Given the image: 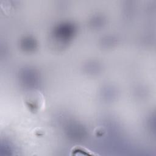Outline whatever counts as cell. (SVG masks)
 <instances>
[{"mask_svg":"<svg viewBox=\"0 0 156 156\" xmlns=\"http://www.w3.org/2000/svg\"><path fill=\"white\" fill-rule=\"evenodd\" d=\"M71 152L72 155H76L80 152L82 153L83 155H98V154H95V153L91 152V151H90L89 149H87L86 147H85L83 146H76L73 147L72 149L71 150Z\"/></svg>","mask_w":156,"mask_h":156,"instance_id":"obj_1","label":"cell"}]
</instances>
